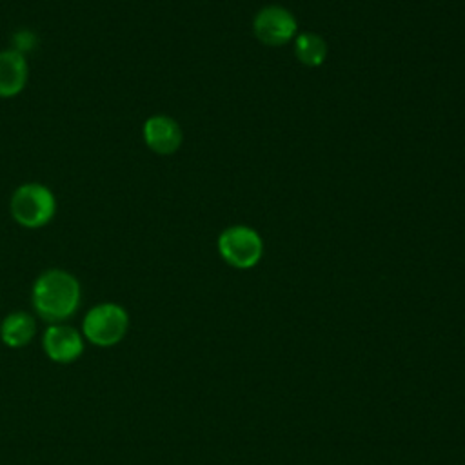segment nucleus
Instances as JSON below:
<instances>
[{"label":"nucleus","instance_id":"9b49d317","mask_svg":"<svg viewBox=\"0 0 465 465\" xmlns=\"http://www.w3.org/2000/svg\"><path fill=\"white\" fill-rule=\"evenodd\" d=\"M35 44H36V36L29 31H22V33H16L13 36V49L22 53V54L31 51L35 47Z\"/></svg>","mask_w":465,"mask_h":465},{"label":"nucleus","instance_id":"39448f33","mask_svg":"<svg viewBox=\"0 0 465 465\" xmlns=\"http://www.w3.org/2000/svg\"><path fill=\"white\" fill-rule=\"evenodd\" d=\"M298 22L291 11L282 5H265L252 18L254 36L271 47L283 45L296 36Z\"/></svg>","mask_w":465,"mask_h":465},{"label":"nucleus","instance_id":"f257e3e1","mask_svg":"<svg viewBox=\"0 0 465 465\" xmlns=\"http://www.w3.org/2000/svg\"><path fill=\"white\" fill-rule=\"evenodd\" d=\"M80 283L64 269H49L42 272L31 291L36 314L47 323H62L73 316L80 305Z\"/></svg>","mask_w":465,"mask_h":465},{"label":"nucleus","instance_id":"0eeeda50","mask_svg":"<svg viewBox=\"0 0 465 465\" xmlns=\"http://www.w3.org/2000/svg\"><path fill=\"white\" fill-rule=\"evenodd\" d=\"M143 142L153 153L167 156L180 149L183 133L174 118L167 114H154L149 116L143 124Z\"/></svg>","mask_w":465,"mask_h":465},{"label":"nucleus","instance_id":"9d476101","mask_svg":"<svg viewBox=\"0 0 465 465\" xmlns=\"http://www.w3.org/2000/svg\"><path fill=\"white\" fill-rule=\"evenodd\" d=\"M294 56L307 67H318L327 58V42L316 33H300L294 40Z\"/></svg>","mask_w":465,"mask_h":465},{"label":"nucleus","instance_id":"6e6552de","mask_svg":"<svg viewBox=\"0 0 465 465\" xmlns=\"http://www.w3.org/2000/svg\"><path fill=\"white\" fill-rule=\"evenodd\" d=\"M29 78V65L25 54L13 47L0 51V98H13L20 94Z\"/></svg>","mask_w":465,"mask_h":465},{"label":"nucleus","instance_id":"1a4fd4ad","mask_svg":"<svg viewBox=\"0 0 465 465\" xmlns=\"http://www.w3.org/2000/svg\"><path fill=\"white\" fill-rule=\"evenodd\" d=\"M36 332L35 318L29 312L16 311L4 318L0 325V338L7 347L18 349L27 345Z\"/></svg>","mask_w":465,"mask_h":465},{"label":"nucleus","instance_id":"f03ea898","mask_svg":"<svg viewBox=\"0 0 465 465\" xmlns=\"http://www.w3.org/2000/svg\"><path fill=\"white\" fill-rule=\"evenodd\" d=\"M13 220L25 229L47 225L56 213V198L49 187L38 182H27L15 189L9 200Z\"/></svg>","mask_w":465,"mask_h":465},{"label":"nucleus","instance_id":"20e7f679","mask_svg":"<svg viewBox=\"0 0 465 465\" xmlns=\"http://www.w3.org/2000/svg\"><path fill=\"white\" fill-rule=\"evenodd\" d=\"M218 252L231 267L251 269L263 254V242L254 229L231 225L218 236Z\"/></svg>","mask_w":465,"mask_h":465},{"label":"nucleus","instance_id":"7ed1b4c3","mask_svg":"<svg viewBox=\"0 0 465 465\" xmlns=\"http://www.w3.org/2000/svg\"><path fill=\"white\" fill-rule=\"evenodd\" d=\"M129 329L127 311L113 302L91 307L82 322V334L98 347H113L124 340Z\"/></svg>","mask_w":465,"mask_h":465},{"label":"nucleus","instance_id":"423d86ee","mask_svg":"<svg viewBox=\"0 0 465 465\" xmlns=\"http://www.w3.org/2000/svg\"><path fill=\"white\" fill-rule=\"evenodd\" d=\"M42 345L49 360L71 363L84 352V336L71 325L51 323L44 332Z\"/></svg>","mask_w":465,"mask_h":465}]
</instances>
